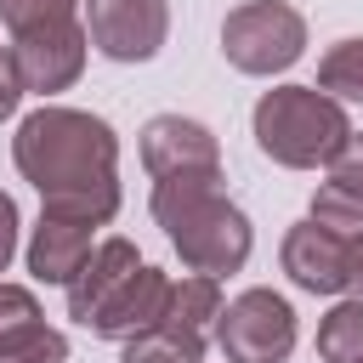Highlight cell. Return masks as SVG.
<instances>
[{
	"label": "cell",
	"mask_w": 363,
	"mask_h": 363,
	"mask_svg": "<svg viewBox=\"0 0 363 363\" xmlns=\"http://www.w3.org/2000/svg\"><path fill=\"white\" fill-rule=\"evenodd\" d=\"M147 210L164 227V238H170V250L182 255L187 272L227 278L255 250V227L227 199L221 176H170V182H153Z\"/></svg>",
	"instance_id": "2"
},
{
	"label": "cell",
	"mask_w": 363,
	"mask_h": 363,
	"mask_svg": "<svg viewBox=\"0 0 363 363\" xmlns=\"http://www.w3.org/2000/svg\"><path fill=\"white\" fill-rule=\"evenodd\" d=\"M45 312H40V301H34V289L28 284H6L0 278V340L6 335H17V329H28V323H40Z\"/></svg>",
	"instance_id": "20"
},
{
	"label": "cell",
	"mask_w": 363,
	"mask_h": 363,
	"mask_svg": "<svg viewBox=\"0 0 363 363\" xmlns=\"http://www.w3.org/2000/svg\"><path fill=\"white\" fill-rule=\"evenodd\" d=\"M164 295H170V272L142 261V267L130 272V284L91 318V335H96V340H119V346L136 340V335H147V329L164 318Z\"/></svg>",
	"instance_id": "10"
},
{
	"label": "cell",
	"mask_w": 363,
	"mask_h": 363,
	"mask_svg": "<svg viewBox=\"0 0 363 363\" xmlns=\"http://www.w3.org/2000/svg\"><path fill=\"white\" fill-rule=\"evenodd\" d=\"M142 170L153 182L170 176H221V142L210 125L187 113H153L142 125Z\"/></svg>",
	"instance_id": "8"
},
{
	"label": "cell",
	"mask_w": 363,
	"mask_h": 363,
	"mask_svg": "<svg viewBox=\"0 0 363 363\" xmlns=\"http://www.w3.org/2000/svg\"><path fill=\"white\" fill-rule=\"evenodd\" d=\"M250 130H255V147L272 164H284V170H329V159L352 136V119L318 85H272V91H261V102L250 113Z\"/></svg>",
	"instance_id": "3"
},
{
	"label": "cell",
	"mask_w": 363,
	"mask_h": 363,
	"mask_svg": "<svg viewBox=\"0 0 363 363\" xmlns=\"http://www.w3.org/2000/svg\"><path fill=\"white\" fill-rule=\"evenodd\" d=\"M346 289H357V301H363V238L346 244Z\"/></svg>",
	"instance_id": "24"
},
{
	"label": "cell",
	"mask_w": 363,
	"mask_h": 363,
	"mask_svg": "<svg viewBox=\"0 0 363 363\" xmlns=\"http://www.w3.org/2000/svg\"><path fill=\"white\" fill-rule=\"evenodd\" d=\"M0 363H68V335L40 318V323L0 340Z\"/></svg>",
	"instance_id": "18"
},
{
	"label": "cell",
	"mask_w": 363,
	"mask_h": 363,
	"mask_svg": "<svg viewBox=\"0 0 363 363\" xmlns=\"http://www.w3.org/2000/svg\"><path fill=\"white\" fill-rule=\"evenodd\" d=\"M318 91L335 96L340 108L346 102H363V40H335L318 57Z\"/></svg>",
	"instance_id": "16"
},
{
	"label": "cell",
	"mask_w": 363,
	"mask_h": 363,
	"mask_svg": "<svg viewBox=\"0 0 363 363\" xmlns=\"http://www.w3.org/2000/svg\"><path fill=\"white\" fill-rule=\"evenodd\" d=\"M79 6L85 0H0V23L11 34H28V28H51V23H79Z\"/></svg>",
	"instance_id": "19"
},
{
	"label": "cell",
	"mask_w": 363,
	"mask_h": 363,
	"mask_svg": "<svg viewBox=\"0 0 363 363\" xmlns=\"http://www.w3.org/2000/svg\"><path fill=\"white\" fill-rule=\"evenodd\" d=\"M96 227H85V221H68V216H40L34 221V233H28V272L40 278V284H74V272L91 261V250H96V238H91Z\"/></svg>",
	"instance_id": "12"
},
{
	"label": "cell",
	"mask_w": 363,
	"mask_h": 363,
	"mask_svg": "<svg viewBox=\"0 0 363 363\" xmlns=\"http://www.w3.org/2000/svg\"><path fill=\"white\" fill-rule=\"evenodd\" d=\"M85 23H51V28H28V34H11V62H17V79H23V96H57L68 91L79 74H85Z\"/></svg>",
	"instance_id": "7"
},
{
	"label": "cell",
	"mask_w": 363,
	"mask_h": 363,
	"mask_svg": "<svg viewBox=\"0 0 363 363\" xmlns=\"http://www.w3.org/2000/svg\"><path fill=\"white\" fill-rule=\"evenodd\" d=\"M221 278H204V272H182V278H170V295H164V329H176V335H187V340H204L210 346V335H216V318H221Z\"/></svg>",
	"instance_id": "13"
},
{
	"label": "cell",
	"mask_w": 363,
	"mask_h": 363,
	"mask_svg": "<svg viewBox=\"0 0 363 363\" xmlns=\"http://www.w3.org/2000/svg\"><path fill=\"white\" fill-rule=\"evenodd\" d=\"M278 261H284L289 284L306 289V295H340V289H346V244L329 238V233L312 227V221H295V227L284 233Z\"/></svg>",
	"instance_id": "9"
},
{
	"label": "cell",
	"mask_w": 363,
	"mask_h": 363,
	"mask_svg": "<svg viewBox=\"0 0 363 363\" xmlns=\"http://www.w3.org/2000/svg\"><path fill=\"white\" fill-rule=\"evenodd\" d=\"M301 51H306V17L284 0H244L221 23V57L250 79H272L295 68Z\"/></svg>",
	"instance_id": "4"
},
{
	"label": "cell",
	"mask_w": 363,
	"mask_h": 363,
	"mask_svg": "<svg viewBox=\"0 0 363 363\" xmlns=\"http://www.w3.org/2000/svg\"><path fill=\"white\" fill-rule=\"evenodd\" d=\"M23 102V79H17V62H11V45H0V119H11Z\"/></svg>",
	"instance_id": "22"
},
{
	"label": "cell",
	"mask_w": 363,
	"mask_h": 363,
	"mask_svg": "<svg viewBox=\"0 0 363 363\" xmlns=\"http://www.w3.org/2000/svg\"><path fill=\"white\" fill-rule=\"evenodd\" d=\"M136 267H142V255H136L130 238H102V244L91 250V261L74 272V284H68V318H74L79 329H91V318L130 284Z\"/></svg>",
	"instance_id": "11"
},
{
	"label": "cell",
	"mask_w": 363,
	"mask_h": 363,
	"mask_svg": "<svg viewBox=\"0 0 363 363\" xmlns=\"http://www.w3.org/2000/svg\"><path fill=\"white\" fill-rule=\"evenodd\" d=\"M79 23L108 62H153L170 34V0H85Z\"/></svg>",
	"instance_id": "6"
},
{
	"label": "cell",
	"mask_w": 363,
	"mask_h": 363,
	"mask_svg": "<svg viewBox=\"0 0 363 363\" xmlns=\"http://www.w3.org/2000/svg\"><path fill=\"white\" fill-rule=\"evenodd\" d=\"M329 182H340V187L363 193V130H352V136H346V147L329 159Z\"/></svg>",
	"instance_id": "21"
},
{
	"label": "cell",
	"mask_w": 363,
	"mask_h": 363,
	"mask_svg": "<svg viewBox=\"0 0 363 363\" xmlns=\"http://www.w3.org/2000/svg\"><path fill=\"white\" fill-rule=\"evenodd\" d=\"M318 357L323 363H363V301H335L318 323Z\"/></svg>",
	"instance_id": "14"
},
{
	"label": "cell",
	"mask_w": 363,
	"mask_h": 363,
	"mask_svg": "<svg viewBox=\"0 0 363 363\" xmlns=\"http://www.w3.org/2000/svg\"><path fill=\"white\" fill-rule=\"evenodd\" d=\"M216 346L227 363H284L295 352V306L255 284L244 295H233L216 318Z\"/></svg>",
	"instance_id": "5"
},
{
	"label": "cell",
	"mask_w": 363,
	"mask_h": 363,
	"mask_svg": "<svg viewBox=\"0 0 363 363\" xmlns=\"http://www.w3.org/2000/svg\"><path fill=\"white\" fill-rule=\"evenodd\" d=\"M17 176L40 193V216L108 227L119 216V136L102 113L40 102L11 136Z\"/></svg>",
	"instance_id": "1"
},
{
	"label": "cell",
	"mask_w": 363,
	"mask_h": 363,
	"mask_svg": "<svg viewBox=\"0 0 363 363\" xmlns=\"http://www.w3.org/2000/svg\"><path fill=\"white\" fill-rule=\"evenodd\" d=\"M119 363H204V340H187V335L153 323L147 335L119 346Z\"/></svg>",
	"instance_id": "17"
},
{
	"label": "cell",
	"mask_w": 363,
	"mask_h": 363,
	"mask_svg": "<svg viewBox=\"0 0 363 363\" xmlns=\"http://www.w3.org/2000/svg\"><path fill=\"white\" fill-rule=\"evenodd\" d=\"M312 227H323L329 238H340V244H357L363 238V193H352V187H340V182H323L318 193H312V216H306Z\"/></svg>",
	"instance_id": "15"
},
{
	"label": "cell",
	"mask_w": 363,
	"mask_h": 363,
	"mask_svg": "<svg viewBox=\"0 0 363 363\" xmlns=\"http://www.w3.org/2000/svg\"><path fill=\"white\" fill-rule=\"evenodd\" d=\"M11 255H17V199L0 193V272L11 267Z\"/></svg>",
	"instance_id": "23"
}]
</instances>
